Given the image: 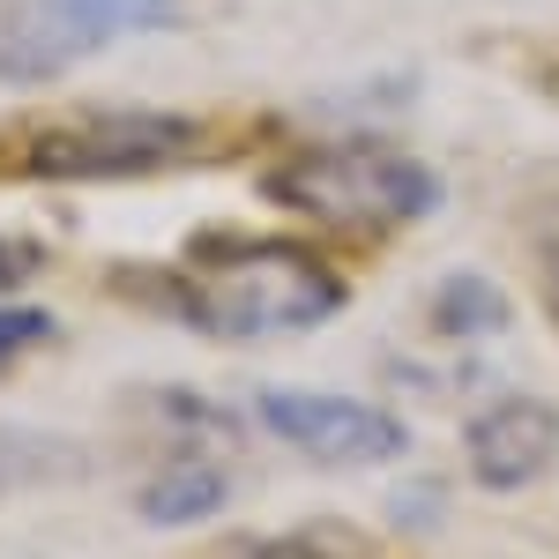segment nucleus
<instances>
[{
    "mask_svg": "<svg viewBox=\"0 0 559 559\" xmlns=\"http://www.w3.org/2000/svg\"><path fill=\"white\" fill-rule=\"evenodd\" d=\"M179 299H187V313L210 336H292V329L329 321L344 306V284H336L329 261H313L306 247L224 239V247H202V261L179 284Z\"/></svg>",
    "mask_w": 559,
    "mask_h": 559,
    "instance_id": "1",
    "label": "nucleus"
},
{
    "mask_svg": "<svg viewBox=\"0 0 559 559\" xmlns=\"http://www.w3.org/2000/svg\"><path fill=\"white\" fill-rule=\"evenodd\" d=\"M269 194L313 224H336V231H395V224H418L440 187L403 150L329 142V150H299L284 173H269Z\"/></svg>",
    "mask_w": 559,
    "mask_h": 559,
    "instance_id": "2",
    "label": "nucleus"
},
{
    "mask_svg": "<svg viewBox=\"0 0 559 559\" xmlns=\"http://www.w3.org/2000/svg\"><path fill=\"white\" fill-rule=\"evenodd\" d=\"M179 23V0H8L0 8V75L8 83H52L97 45L128 31Z\"/></svg>",
    "mask_w": 559,
    "mask_h": 559,
    "instance_id": "3",
    "label": "nucleus"
},
{
    "mask_svg": "<svg viewBox=\"0 0 559 559\" xmlns=\"http://www.w3.org/2000/svg\"><path fill=\"white\" fill-rule=\"evenodd\" d=\"M194 142H202V128H194V120L120 105V112H83V120L38 128V134H31V173H52V179L157 173V165H179Z\"/></svg>",
    "mask_w": 559,
    "mask_h": 559,
    "instance_id": "4",
    "label": "nucleus"
},
{
    "mask_svg": "<svg viewBox=\"0 0 559 559\" xmlns=\"http://www.w3.org/2000/svg\"><path fill=\"white\" fill-rule=\"evenodd\" d=\"M254 411L284 448H299L313 463H388L411 448L403 418H388L373 403H350V395H329V388H269Z\"/></svg>",
    "mask_w": 559,
    "mask_h": 559,
    "instance_id": "5",
    "label": "nucleus"
},
{
    "mask_svg": "<svg viewBox=\"0 0 559 559\" xmlns=\"http://www.w3.org/2000/svg\"><path fill=\"white\" fill-rule=\"evenodd\" d=\"M463 440H471V477L477 485H485V492H515V485H530V477L552 463L559 418L545 403H530V395H508V403H485Z\"/></svg>",
    "mask_w": 559,
    "mask_h": 559,
    "instance_id": "6",
    "label": "nucleus"
},
{
    "mask_svg": "<svg viewBox=\"0 0 559 559\" xmlns=\"http://www.w3.org/2000/svg\"><path fill=\"white\" fill-rule=\"evenodd\" d=\"M75 471H83V448H75V440L0 426V492H15V485H45V477H75Z\"/></svg>",
    "mask_w": 559,
    "mask_h": 559,
    "instance_id": "7",
    "label": "nucleus"
},
{
    "mask_svg": "<svg viewBox=\"0 0 559 559\" xmlns=\"http://www.w3.org/2000/svg\"><path fill=\"white\" fill-rule=\"evenodd\" d=\"M216 508H224V471H210V463H179V471H165L142 492V515L150 522H202Z\"/></svg>",
    "mask_w": 559,
    "mask_h": 559,
    "instance_id": "8",
    "label": "nucleus"
},
{
    "mask_svg": "<svg viewBox=\"0 0 559 559\" xmlns=\"http://www.w3.org/2000/svg\"><path fill=\"white\" fill-rule=\"evenodd\" d=\"M231 559H381L366 537H350V530H336V522H306V530H284V537H261V545H247V552Z\"/></svg>",
    "mask_w": 559,
    "mask_h": 559,
    "instance_id": "9",
    "label": "nucleus"
},
{
    "mask_svg": "<svg viewBox=\"0 0 559 559\" xmlns=\"http://www.w3.org/2000/svg\"><path fill=\"white\" fill-rule=\"evenodd\" d=\"M31 344H52V313L38 306H0V358H15V350Z\"/></svg>",
    "mask_w": 559,
    "mask_h": 559,
    "instance_id": "10",
    "label": "nucleus"
},
{
    "mask_svg": "<svg viewBox=\"0 0 559 559\" xmlns=\"http://www.w3.org/2000/svg\"><path fill=\"white\" fill-rule=\"evenodd\" d=\"M463 284H477V276H455V292L440 299V321H448V329H455V321H463V329H471V321H500V306L485 299V292H463Z\"/></svg>",
    "mask_w": 559,
    "mask_h": 559,
    "instance_id": "11",
    "label": "nucleus"
},
{
    "mask_svg": "<svg viewBox=\"0 0 559 559\" xmlns=\"http://www.w3.org/2000/svg\"><path fill=\"white\" fill-rule=\"evenodd\" d=\"M38 269H45V247H31V239H0V292L23 284V276H38Z\"/></svg>",
    "mask_w": 559,
    "mask_h": 559,
    "instance_id": "12",
    "label": "nucleus"
},
{
    "mask_svg": "<svg viewBox=\"0 0 559 559\" xmlns=\"http://www.w3.org/2000/svg\"><path fill=\"white\" fill-rule=\"evenodd\" d=\"M552 299H559V254H552Z\"/></svg>",
    "mask_w": 559,
    "mask_h": 559,
    "instance_id": "13",
    "label": "nucleus"
}]
</instances>
